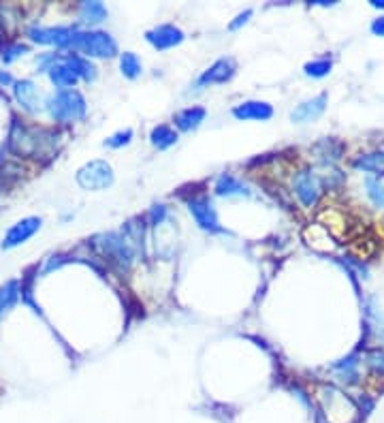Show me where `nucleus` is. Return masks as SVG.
I'll return each instance as SVG.
<instances>
[{
  "label": "nucleus",
  "mask_w": 384,
  "mask_h": 423,
  "mask_svg": "<svg viewBox=\"0 0 384 423\" xmlns=\"http://www.w3.org/2000/svg\"><path fill=\"white\" fill-rule=\"evenodd\" d=\"M56 139L58 137L53 135L51 131L28 126V124L20 122L18 118H13L11 133H9V148L18 156L39 158L43 154H51L53 152V148H56Z\"/></svg>",
  "instance_id": "obj_1"
},
{
  "label": "nucleus",
  "mask_w": 384,
  "mask_h": 423,
  "mask_svg": "<svg viewBox=\"0 0 384 423\" xmlns=\"http://www.w3.org/2000/svg\"><path fill=\"white\" fill-rule=\"evenodd\" d=\"M67 49H73V54H84L86 58H114L118 54V43L102 30H73Z\"/></svg>",
  "instance_id": "obj_2"
},
{
  "label": "nucleus",
  "mask_w": 384,
  "mask_h": 423,
  "mask_svg": "<svg viewBox=\"0 0 384 423\" xmlns=\"http://www.w3.org/2000/svg\"><path fill=\"white\" fill-rule=\"evenodd\" d=\"M318 398H320V406L326 417V423H355V419L361 412L357 404L338 387H331V385L320 387Z\"/></svg>",
  "instance_id": "obj_3"
},
{
  "label": "nucleus",
  "mask_w": 384,
  "mask_h": 423,
  "mask_svg": "<svg viewBox=\"0 0 384 423\" xmlns=\"http://www.w3.org/2000/svg\"><path fill=\"white\" fill-rule=\"evenodd\" d=\"M47 110L56 122L69 124V122H77V120L86 118L88 105H86V98L81 96V92L60 90L47 100Z\"/></svg>",
  "instance_id": "obj_4"
},
{
  "label": "nucleus",
  "mask_w": 384,
  "mask_h": 423,
  "mask_svg": "<svg viewBox=\"0 0 384 423\" xmlns=\"http://www.w3.org/2000/svg\"><path fill=\"white\" fill-rule=\"evenodd\" d=\"M94 248L120 272L131 270L135 252H133V246L128 244L126 237H122L118 233H102V235L94 237Z\"/></svg>",
  "instance_id": "obj_5"
},
{
  "label": "nucleus",
  "mask_w": 384,
  "mask_h": 423,
  "mask_svg": "<svg viewBox=\"0 0 384 423\" xmlns=\"http://www.w3.org/2000/svg\"><path fill=\"white\" fill-rule=\"evenodd\" d=\"M114 167L107 161H90L77 171V184L84 190H105L114 184Z\"/></svg>",
  "instance_id": "obj_6"
},
{
  "label": "nucleus",
  "mask_w": 384,
  "mask_h": 423,
  "mask_svg": "<svg viewBox=\"0 0 384 423\" xmlns=\"http://www.w3.org/2000/svg\"><path fill=\"white\" fill-rule=\"evenodd\" d=\"M188 209L192 219L197 221V225L203 231L209 233H225V229L218 223V214H216V207L211 203V199L207 195H197L192 199H188Z\"/></svg>",
  "instance_id": "obj_7"
},
{
  "label": "nucleus",
  "mask_w": 384,
  "mask_h": 423,
  "mask_svg": "<svg viewBox=\"0 0 384 423\" xmlns=\"http://www.w3.org/2000/svg\"><path fill=\"white\" fill-rule=\"evenodd\" d=\"M293 190L305 207H314L320 199V193H322L320 176L314 171H299L293 178Z\"/></svg>",
  "instance_id": "obj_8"
},
{
  "label": "nucleus",
  "mask_w": 384,
  "mask_h": 423,
  "mask_svg": "<svg viewBox=\"0 0 384 423\" xmlns=\"http://www.w3.org/2000/svg\"><path fill=\"white\" fill-rule=\"evenodd\" d=\"M184 39H186L184 30L178 28V26H173V24H160V26H156V28H152V30L145 32V41L152 47L160 49V51L180 45Z\"/></svg>",
  "instance_id": "obj_9"
},
{
  "label": "nucleus",
  "mask_w": 384,
  "mask_h": 423,
  "mask_svg": "<svg viewBox=\"0 0 384 423\" xmlns=\"http://www.w3.org/2000/svg\"><path fill=\"white\" fill-rule=\"evenodd\" d=\"M235 73H237V63L233 58H220L201 73V77L197 79V88L209 84H227L235 77Z\"/></svg>",
  "instance_id": "obj_10"
},
{
  "label": "nucleus",
  "mask_w": 384,
  "mask_h": 423,
  "mask_svg": "<svg viewBox=\"0 0 384 423\" xmlns=\"http://www.w3.org/2000/svg\"><path fill=\"white\" fill-rule=\"evenodd\" d=\"M41 219L39 216H28V219H22L20 223H15L9 231H7V235H5V240H3V248L5 250H11V248H15V246H20V244H24V242H28L39 229H41Z\"/></svg>",
  "instance_id": "obj_11"
},
{
  "label": "nucleus",
  "mask_w": 384,
  "mask_h": 423,
  "mask_svg": "<svg viewBox=\"0 0 384 423\" xmlns=\"http://www.w3.org/2000/svg\"><path fill=\"white\" fill-rule=\"evenodd\" d=\"M71 34H73V28H65V26H58V28L32 26V28H28L30 41L41 43V45H56L60 49H67V43H69Z\"/></svg>",
  "instance_id": "obj_12"
},
{
  "label": "nucleus",
  "mask_w": 384,
  "mask_h": 423,
  "mask_svg": "<svg viewBox=\"0 0 384 423\" xmlns=\"http://www.w3.org/2000/svg\"><path fill=\"white\" fill-rule=\"evenodd\" d=\"M13 94H15L18 103L22 105L24 110H28V112H37V110L41 108V105H45V103H43L41 90H39L30 79L15 82V84H13Z\"/></svg>",
  "instance_id": "obj_13"
},
{
  "label": "nucleus",
  "mask_w": 384,
  "mask_h": 423,
  "mask_svg": "<svg viewBox=\"0 0 384 423\" xmlns=\"http://www.w3.org/2000/svg\"><path fill=\"white\" fill-rule=\"evenodd\" d=\"M233 116L237 120H269L273 116V108L265 100H244L233 108Z\"/></svg>",
  "instance_id": "obj_14"
},
{
  "label": "nucleus",
  "mask_w": 384,
  "mask_h": 423,
  "mask_svg": "<svg viewBox=\"0 0 384 423\" xmlns=\"http://www.w3.org/2000/svg\"><path fill=\"white\" fill-rule=\"evenodd\" d=\"M326 110V94H318L310 100H303L299 108L291 114V120L297 122V124H303V122H312L316 118H320Z\"/></svg>",
  "instance_id": "obj_15"
},
{
  "label": "nucleus",
  "mask_w": 384,
  "mask_h": 423,
  "mask_svg": "<svg viewBox=\"0 0 384 423\" xmlns=\"http://www.w3.org/2000/svg\"><path fill=\"white\" fill-rule=\"evenodd\" d=\"M355 169L373 174L376 178L384 176V150H376V152H367V154H359L352 161Z\"/></svg>",
  "instance_id": "obj_16"
},
{
  "label": "nucleus",
  "mask_w": 384,
  "mask_h": 423,
  "mask_svg": "<svg viewBox=\"0 0 384 423\" xmlns=\"http://www.w3.org/2000/svg\"><path fill=\"white\" fill-rule=\"evenodd\" d=\"M213 190L216 195L220 197H233V195H241V197H248L250 195V188L235 176L231 174H220L216 178V184H213Z\"/></svg>",
  "instance_id": "obj_17"
},
{
  "label": "nucleus",
  "mask_w": 384,
  "mask_h": 423,
  "mask_svg": "<svg viewBox=\"0 0 384 423\" xmlns=\"http://www.w3.org/2000/svg\"><path fill=\"white\" fill-rule=\"evenodd\" d=\"M205 116H207L205 108H199V105H192V108H186V110L178 112V114L173 116V122H176V126H178L180 131L190 133V131H194V129L201 126V122L205 120Z\"/></svg>",
  "instance_id": "obj_18"
},
{
  "label": "nucleus",
  "mask_w": 384,
  "mask_h": 423,
  "mask_svg": "<svg viewBox=\"0 0 384 423\" xmlns=\"http://www.w3.org/2000/svg\"><path fill=\"white\" fill-rule=\"evenodd\" d=\"M47 73H49V79L56 84L58 88H65V90H73V86L77 84V75L71 71V67L62 60V63H53V65H49V69H47Z\"/></svg>",
  "instance_id": "obj_19"
},
{
  "label": "nucleus",
  "mask_w": 384,
  "mask_h": 423,
  "mask_svg": "<svg viewBox=\"0 0 384 423\" xmlns=\"http://www.w3.org/2000/svg\"><path fill=\"white\" fill-rule=\"evenodd\" d=\"M62 60L71 67V71H73L79 79L92 82V79L96 77V67L90 63V58L79 56V54H73V51H71V54H67Z\"/></svg>",
  "instance_id": "obj_20"
},
{
  "label": "nucleus",
  "mask_w": 384,
  "mask_h": 423,
  "mask_svg": "<svg viewBox=\"0 0 384 423\" xmlns=\"http://www.w3.org/2000/svg\"><path fill=\"white\" fill-rule=\"evenodd\" d=\"M150 141H152V145L158 148V150H169L171 145L178 143V133H176L169 124H158V126L152 129Z\"/></svg>",
  "instance_id": "obj_21"
},
{
  "label": "nucleus",
  "mask_w": 384,
  "mask_h": 423,
  "mask_svg": "<svg viewBox=\"0 0 384 423\" xmlns=\"http://www.w3.org/2000/svg\"><path fill=\"white\" fill-rule=\"evenodd\" d=\"M79 18L84 24H100L105 18H107V7L102 3H96V0H92V3H81L79 7Z\"/></svg>",
  "instance_id": "obj_22"
},
{
  "label": "nucleus",
  "mask_w": 384,
  "mask_h": 423,
  "mask_svg": "<svg viewBox=\"0 0 384 423\" xmlns=\"http://www.w3.org/2000/svg\"><path fill=\"white\" fill-rule=\"evenodd\" d=\"M120 71H122L124 77L137 79L141 75V71H143V65L137 58V54H133V51H124V54L120 56Z\"/></svg>",
  "instance_id": "obj_23"
},
{
  "label": "nucleus",
  "mask_w": 384,
  "mask_h": 423,
  "mask_svg": "<svg viewBox=\"0 0 384 423\" xmlns=\"http://www.w3.org/2000/svg\"><path fill=\"white\" fill-rule=\"evenodd\" d=\"M18 295H20V287H18L15 280L0 287V319H3L5 312L18 301Z\"/></svg>",
  "instance_id": "obj_24"
},
{
  "label": "nucleus",
  "mask_w": 384,
  "mask_h": 423,
  "mask_svg": "<svg viewBox=\"0 0 384 423\" xmlns=\"http://www.w3.org/2000/svg\"><path fill=\"white\" fill-rule=\"evenodd\" d=\"M333 69V60L331 58H316L312 63H307L303 67V73L307 77H314V79H320V77H326L329 73H331Z\"/></svg>",
  "instance_id": "obj_25"
},
{
  "label": "nucleus",
  "mask_w": 384,
  "mask_h": 423,
  "mask_svg": "<svg viewBox=\"0 0 384 423\" xmlns=\"http://www.w3.org/2000/svg\"><path fill=\"white\" fill-rule=\"evenodd\" d=\"M365 188H367V197L371 199V203L376 207H384V180H380L376 176H367Z\"/></svg>",
  "instance_id": "obj_26"
},
{
  "label": "nucleus",
  "mask_w": 384,
  "mask_h": 423,
  "mask_svg": "<svg viewBox=\"0 0 384 423\" xmlns=\"http://www.w3.org/2000/svg\"><path fill=\"white\" fill-rule=\"evenodd\" d=\"M365 363L369 365V370L378 377H384V351L382 349H371L365 355Z\"/></svg>",
  "instance_id": "obj_27"
},
{
  "label": "nucleus",
  "mask_w": 384,
  "mask_h": 423,
  "mask_svg": "<svg viewBox=\"0 0 384 423\" xmlns=\"http://www.w3.org/2000/svg\"><path fill=\"white\" fill-rule=\"evenodd\" d=\"M133 137H135V133H133V129H124V131H118V133H114L112 137H107L105 139V145L107 148H122V145H128L131 141H133Z\"/></svg>",
  "instance_id": "obj_28"
},
{
  "label": "nucleus",
  "mask_w": 384,
  "mask_h": 423,
  "mask_svg": "<svg viewBox=\"0 0 384 423\" xmlns=\"http://www.w3.org/2000/svg\"><path fill=\"white\" fill-rule=\"evenodd\" d=\"M26 51H28L26 45H22V43H11V45H7V47L3 49V60H5V63H11V60H15L18 56H24Z\"/></svg>",
  "instance_id": "obj_29"
},
{
  "label": "nucleus",
  "mask_w": 384,
  "mask_h": 423,
  "mask_svg": "<svg viewBox=\"0 0 384 423\" xmlns=\"http://www.w3.org/2000/svg\"><path fill=\"white\" fill-rule=\"evenodd\" d=\"M164 216H167V207L164 205H154L150 209V223L152 225H160L164 221Z\"/></svg>",
  "instance_id": "obj_30"
},
{
  "label": "nucleus",
  "mask_w": 384,
  "mask_h": 423,
  "mask_svg": "<svg viewBox=\"0 0 384 423\" xmlns=\"http://www.w3.org/2000/svg\"><path fill=\"white\" fill-rule=\"evenodd\" d=\"M250 18H252V9H246L244 13H239L231 24H229V30H237V28H241L244 24H248L250 22Z\"/></svg>",
  "instance_id": "obj_31"
},
{
  "label": "nucleus",
  "mask_w": 384,
  "mask_h": 423,
  "mask_svg": "<svg viewBox=\"0 0 384 423\" xmlns=\"http://www.w3.org/2000/svg\"><path fill=\"white\" fill-rule=\"evenodd\" d=\"M371 32L378 37H384V15H380L371 22Z\"/></svg>",
  "instance_id": "obj_32"
},
{
  "label": "nucleus",
  "mask_w": 384,
  "mask_h": 423,
  "mask_svg": "<svg viewBox=\"0 0 384 423\" xmlns=\"http://www.w3.org/2000/svg\"><path fill=\"white\" fill-rule=\"evenodd\" d=\"M371 7L373 9H384V0H371Z\"/></svg>",
  "instance_id": "obj_33"
},
{
  "label": "nucleus",
  "mask_w": 384,
  "mask_h": 423,
  "mask_svg": "<svg viewBox=\"0 0 384 423\" xmlns=\"http://www.w3.org/2000/svg\"><path fill=\"white\" fill-rule=\"evenodd\" d=\"M9 82H11L9 73H0V84H9Z\"/></svg>",
  "instance_id": "obj_34"
}]
</instances>
